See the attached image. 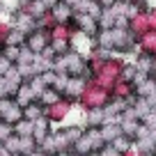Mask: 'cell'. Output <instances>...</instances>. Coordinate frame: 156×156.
<instances>
[{"mask_svg":"<svg viewBox=\"0 0 156 156\" xmlns=\"http://www.w3.org/2000/svg\"><path fill=\"white\" fill-rule=\"evenodd\" d=\"M117 136H119V129H117V126H108V129H103V138H106V140H115Z\"/></svg>","mask_w":156,"mask_h":156,"instance_id":"7a4b0ae2","label":"cell"},{"mask_svg":"<svg viewBox=\"0 0 156 156\" xmlns=\"http://www.w3.org/2000/svg\"><path fill=\"white\" fill-rule=\"evenodd\" d=\"M55 16H58V19L60 21H64V19H67V16H69V12H71V7H69L67 5V2H60V5H55Z\"/></svg>","mask_w":156,"mask_h":156,"instance_id":"6da1fadb","label":"cell"},{"mask_svg":"<svg viewBox=\"0 0 156 156\" xmlns=\"http://www.w3.org/2000/svg\"><path fill=\"white\" fill-rule=\"evenodd\" d=\"M32 131V124H21L19 126V133H30Z\"/></svg>","mask_w":156,"mask_h":156,"instance_id":"3957f363","label":"cell"}]
</instances>
